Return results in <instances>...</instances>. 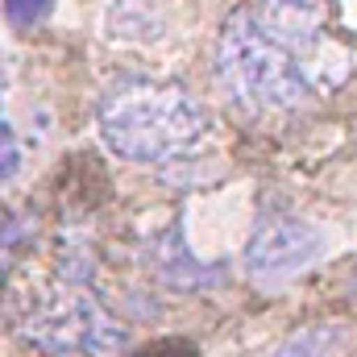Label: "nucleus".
Listing matches in <instances>:
<instances>
[{
	"label": "nucleus",
	"instance_id": "7ed1b4c3",
	"mask_svg": "<svg viewBox=\"0 0 357 357\" xmlns=\"http://www.w3.org/2000/svg\"><path fill=\"white\" fill-rule=\"evenodd\" d=\"M25 333L50 357H121L125 349L121 324H112L108 312L84 291L50 299L42 312H33Z\"/></svg>",
	"mask_w": 357,
	"mask_h": 357
},
{
	"label": "nucleus",
	"instance_id": "6e6552de",
	"mask_svg": "<svg viewBox=\"0 0 357 357\" xmlns=\"http://www.w3.org/2000/svg\"><path fill=\"white\" fill-rule=\"evenodd\" d=\"M137 357H195V349H191L187 341H158V345L142 349Z\"/></svg>",
	"mask_w": 357,
	"mask_h": 357
},
{
	"label": "nucleus",
	"instance_id": "20e7f679",
	"mask_svg": "<svg viewBox=\"0 0 357 357\" xmlns=\"http://www.w3.org/2000/svg\"><path fill=\"white\" fill-rule=\"evenodd\" d=\"M254 8L266 21L270 33L295 54V63L303 67L307 84H316V79L341 84V75H345V50L328 38V29H324V4L320 0H258Z\"/></svg>",
	"mask_w": 357,
	"mask_h": 357
},
{
	"label": "nucleus",
	"instance_id": "1a4fd4ad",
	"mask_svg": "<svg viewBox=\"0 0 357 357\" xmlns=\"http://www.w3.org/2000/svg\"><path fill=\"white\" fill-rule=\"evenodd\" d=\"M17 175V142H13V125L4 121V183H13Z\"/></svg>",
	"mask_w": 357,
	"mask_h": 357
},
{
	"label": "nucleus",
	"instance_id": "39448f33",
	"mask_svg": "<svg viewBox=\"0 0 357 357\" xmlns=\"http://www.w3.org/2000/svg\"><path fill=\"white\" fill-rule=\"evenodd\" d=\"M316 258H320V233L307 229L303 220H291V216L262 220L245 245V270L262 282L291 278V274L307 270Z\"/></svg>",
	"mask_w": 357,
	"mask_h": 357
},
{
	"label": "nucleus",
	"instance_id": "f257e3e1",
	"mask_svg": "<svg viewBox=\"0 0 357 357\" xmlns=\"http://www.w3.org/2000/svg\"><path fill=\"white\" fill-rule=\"evenodd\" d=\"M100 133L116 158L142 167H167L187 150H195V142L208 133V112L178 84L129 79L104 96Z\"/></svg>",
	"mask_w": 357,
	"mask_h": 357
},
{
	"label": "nucleus",
	"instance_id": "f03ea898",
	"mask_svg": "<svg viewBox=\"0 0 357 357\" xmlns=\"http://www.w3.org/2000/svg\"><path fill=\"white\" fill-rule=\"evenodd\" d=\"M216 71L229 96L250 112H287L312 88L295 54L270 33L250 4L229 13L216 42Z\"/></svg>",
	"mask_w": 357,
	"mask_h": 357
},
{
	"label": "nucleus",
	"instance_id": "0eeeda50",
	"mask_svg": "<svg viewBox=\"0 0 357 357\" xmlns=\"http://www.w3.org/2000/svg\"><path fill=\"white\" fill-rule=\"evenodd\" d=\"M4 13L17 29H29L50 13V0H4Z\"/></svg>",
	"mask_w": 357,
	"mask_h": 357
},
{
	"label": "nucleus",
	"instance_id": "423d86ee",
	"mask_svg": "<svg viewBox=\"0 0 357 357\" xmlns=\"http://www.w3.org/2000/svg\"><path fill=\"white\" fill-rule=\"evenodd\" d=\"M158 0H112L108 4V33L112 38H129V42H146L162 33V17H146V8H154Z\"/></svg>",
	"mask_w": 357,
	"mask_h": 357
}]
</instances>
